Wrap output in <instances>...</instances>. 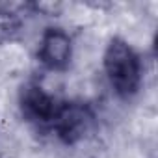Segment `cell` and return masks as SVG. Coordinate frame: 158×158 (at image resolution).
<instances>
[{
    "label": "cell",
    "mask_w": 158,
    "mask_h": 158,
    "mask_svg": "<svg viewBox=\"0 0 158 158\" xmlns=\"http://www.w3.org/2000/svg\"><path fill=\"white\" fill-rule=\"evenodd\" d=\"M104 69L112 88L123 95H134L141 82V63L132 47L123 39H112L104 52Z\"/></svg>",
    "instance_id": "6da1fadb"
},
{
    "label": "cell",
    "mask_w": 158,
    "mask_h": 158,
    "mask_svg": "<svg viewBox=\"0 0 158 158\" xmlns=\"http://www.w3.org/2000/svg\"><path fill=\"white\" fill-rule=\"evenodd\" d=\"M19 28H21V21L17 19L15 13L0 10V43L13 39L17 35Z\"/></svg>",
    "instance_id": "5b68a950"
},
{
    "label": "cell",
    "mask_w": 158,
    "mask_h": 158,
    "mask_svg": "<svg viewBox=\"0 0 158 158\" xmlns=\"http://www.w3.org/2000/svg\"><path fill=\"white\" fill-rule=\"evenodd\" d=\"M73 56V41L60 28H48L39 43V60L50 71H63Z\"/></svg>",
    "instance_id": "7a4b0ae2"
},
{
    "label": "cell",
    "mask_w": 158,
    "mask_h": 158,
    "mask_svg": "<svg viewBox=\"0 0 158 158\" xmlns=\"http://www.w3.org/2000/svg\"><path fill=\"white\" fill-rule=\"evenodd\" d=\"M21 106H23V114L30 121H37V123H52L60 110L56 99L35 84L28 86L23 91Z\"/></svg>",
    "instance_id": "277c9868"
},
{
    "label": "cell",
    "mask_w": 158,
    "mask_h": 158,
    "mask_svg": "<svg viewBox=\"0 0 158 158\" xmlns=\"http://www.w3.org/2000/svg\"><path fill=\"white\" fill-rule=\"evenodd\" d=\"M52 125L56 127L61 139H65L67 143H73L86 136V132L91 127V115L84 106L65 104V106H60Z\"/></svg>",
    "instance_id": "3957f363"
}]
</instances>
